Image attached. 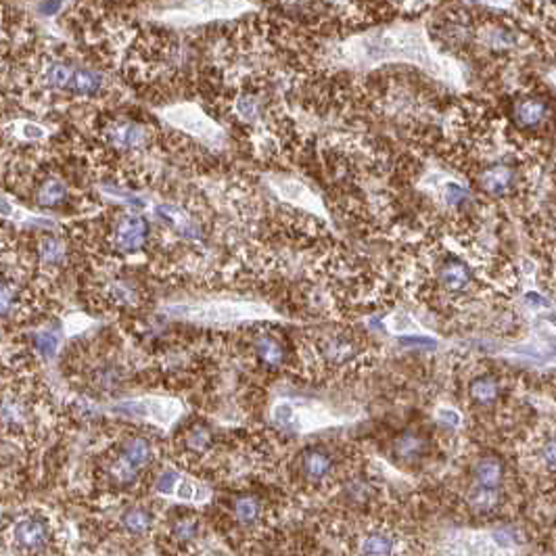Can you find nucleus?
<instances>
[{
	"mask_svg": "<svg viewBox=\"0 0 556 556\" xmlns=\"http://www.w3.org/2000/svg\"><path fill=\"white\" fill-rule=\"evenodd\" d=\"M506 463L502 460L501 456H479L471 465V485L477 488H485V490H498V492H506Z\"/></svg>",
	"mask_w": 556,
	"mask_h": 556,
	"instance_id": "nucleus-12",
	"label": "nucleus"
},
{
	"mask_svg": "<svg viewBox=\"0 0 556 556\" xmlns=\"http://www.w3.org/2000/svg\"><path fill=\"white\" fill-rule=\"evenodd\" d=\"M24 293L13 278L0 277V320L11 318L22 306Z\"/></svg>",
	"mask_w": 556,
	"mask_h": 556,
	"instance_id": "nucleus-19",
	"label": "nucleus"
},
{
	"mask_svg": "<svg viewBox=\"0 0 556 556\" xmlns=\"http://www.w3.org/2000/svg\"><path fill=\"white\" fill-rule=\"evenodd\" d=\"M101 139L108 142V147L117 153H140L149 149L153 140V128L149 124H142L137 119L115 117L103 124Z\"/></svg>",
	"mask_w": 556,
	"mask_h": 556,
	"instance_id": "nucleus-5",
	"label": "nucleus"
},
{
	"mask_svg": "<svg viewBox=\"0 0 556 556\" xmlns=\"http://www.w3.org/2000/svg\"><path fill=\"white\" fill-rule=\"evenodd\" d=\"M9 540L15 544V548L26 551V553H38L49 548L53 542V531L51 523L45 517L29 515L15 521V526L9 531Z\"/></svg>",
	"mask_w": 556,
	"mask_h": 556,
	"instance_id": "nucleus-8",
	"label": "nucleus"
},
{
	"mask_svg": "<svg viewBox=\"0 0 556 556\" xmlns=\"http://www.w3.org/2000/svg\"><path fill=\"white\" fill-rule=\"evenodd\" d=\"M147 239H149V226L142 218L135 214H126V212L115 216L112 235H110V241L115 251L137 253L144 248Z\"/></svg>",
	"mask_w": 556,
	"mask_h": 556,
	"instance_id": "nucleus-9",
	"label": "nucleus"
},
{
	"mask_svg": "<svg viewBox=\"0 0 556 556\" xmlns=\"http://www.w3.org/2000/svg\"><path fill=\"white\" fill-rule=\"evenodd\" d=\"M210 442H212V435H210V431H207L203 425H195V427H191V429L185 433V445H187V450H191V452H195V454L205 452V450L210 447Z\"/></svg>",
	"mask_w": 556,
	"mask_h": 556,
	"instance_id": "nucleus-25",
	"label": "nucleus"
},
{
	"mask_svg": "<svg viewBox=\"0 0 556 556\" xmlns=\"http://www.w3.org/2000/svg\"><path fill=\"white\" fill-rule=\"evenodd\" d=\"M316 354L320 356V361H325V364L341 368V366H348L361 354V343L356 334L337 331V333L325 334L323 339L316 341Z\"/></svg>",
	"mask_w": 556,
	"mask_h": 556,
	"instance_id": "nucleus-10",
	"label": "nucleus"
},
{
	"mask_svg": "<svg viewBox=\"0 0 556 556\" xmlns=\"http://www.w3.org/2000/svg\"><path fill=\"white\" fill-rule=\"evenodd\" d=\"M119 526L124 531H128L130 535H142L151 528V513L144 508H128L122 519Z\"/></svg>",
	"mask_w": 556,
	"mask_h": 556,
	"instance_id": "nucleus-22",
	"label": "nucleus"
},
{
	"mask_svg": "<svg viewBox=\"0 0 556 556\" xmlns=\"http://www.w3.org/2000/svg\"><path fill=\"white\" fill-rule=\"evenodd\" d=\"M473 282V268L463 257L445 255L433 266V285L447 298L469 295Z\"/></svg>",
	"mask_w": 556,
	"mask_h": 556,
	"instance_id": "nucleus-7",
	"label": "nucleus"
},
{
	"mask_svg": "<svg viewBox=\"0 0 556 556\" xmlns=\"http://www.w3.org/2000/svg\"><path fill=\"white\" fill-rule=\"evenodd\" d=\"M174 483H176V473H164L157 481V490L167 494V492L174 490Z\"/></svg>",
	"mask_w": 556,
	"mask_h": 556,
	"instance_id": "nucleus-26",
	"label": "nucleus"
},
{
	"mask_svg": "<svg viewBox=\"0 0 556 556\" xmlns=\"http://www.w3.org/2000/svg\"><path fill=\"white\" fill-rule=\"evenodd\" d=\"M2 40H4V34H2V28H0V45H2Z\"/></svg>",
	"mask_w": 556,
	"mask_h": 556,
	"instance_id": "nucleus-27",
	"label": "nucleus"
},
{
	"mask_svg": "<svg viewBox=\"0 0 556 556\" xmlns=\"http://www.w3.org/2000/svg\"><path fill=\"white\" fill-rule=\"evenodd\" d=\"M526 153L515 151L506 157H477L475 167V185L481 193L492 199H506L519 191V185H523V169L519 160H523Z\"/></svg>",
	"mask_w": 556,
	"mask_h": 556,
	"instance_id": "nucleus-3",
	"label": "nucleus"
},
{
	"mask_svg": "<svg viewBox=\"0 0 556 556\" xmlns=\"http://www.w3.org/2000/svg\"><path fill=\"white\" fill-rule=\"evenodd\" d=\"M502 397V381L494 372L475 375L467 383V402L475 410H490Z\"/></svg>",
	"mask_w": 556,
	"mask_h": 556,
	"instance_id": "nucleus-11",
	"label": "nucleus"
},
{
	"mask_svg": "<svg viewBox=\"0 0 556 556\" xmlns=\"http://www.w3.org/2000/svg\"><path fill=\"white\" fill-rule=\"evenodd\" d=\"M391 452H393L395 460H402L404 465H415L427 456L429 442L418 431H406L393 440Z\"/></svg>",
	"mask_w": 556,
	"mask_h": 556,
	"instance_id": "nucleus-13",
	"label": "nucleus"
},
{
	"mask_svg": "<svg viewBox=\"0 0 556 556\" xmlns=\"http://www.w3.org/2000/svg\"><path fill=\"white\" fill-rule=\"evenodd\" d=\"M153 456H155L153 444L144 438H132L124 442L115 452V458H112L105 467L110 485L115 490H126L135 485L140 473L149 469V465L153 463Z\"/></svg>",
	"mask_w": 556,
	"mask_h": 556,
	"instance_id": "nucleus-4",
	"label": "nucleus"
},
{
	"mask_svg": "<svg viewBox=\"0 0 556 556\" xmlns=\"http://www.w3.org/2000/svg\"><path fill=\"white\" fill-rule=\"evenodd\" d=\"M199 535V519L197 517H182L174 521L172 526V538L178 544H191Z\"/></svg>",
	"mask_w": 556,
	"mask_h": 556,
	"instance_id": "nucleus-23",
	"label": "nucleus"
},
{
	"mask_svg": "<svg viewBox=\"0 0 556 556\" xmlns=\"http://www.w3.org/2000/svg\"><path fill=\"white\" fill-rule=\"evenodd\" d=\"M298 475L309 488H325L333 483L334 475H339V460L331 447L309 445L298 460Z\"/></svg>",
	"mask_w": 556,
	"mask_h": 556,
	"instance_id": "nucleus-6",
	"label": "nucleus"
},
{
	"mask_svg": "<svg viewBox=\"0 0 556 556\" xmlns=\"http://www.w3.org/2000/svg\"><path fill=\"white\" fill-rule=\"evenodd\" d=\"M253 352L257 356V361L270 368H277L282 366L287 361V352H285V345L280 343V339L270 333L255 334L253 339Z\"/></svg>",
	"mask_w": 556,
	"mask_h": 556,
	"instance_id": "nucleus-16",
	"label": "nucleus"
},
{
	"mask_svg": "<svg viewBox=\"0 0 556 556\" xmlns=\"http://www.w3.org/2000/svg\"><path fill=\"white\" fill-rule=\"evenodd\" d=\"M103 300L108 302L110 307H135L139 306L140 291L124 278H112L105 287H103Z\"/></svg>",
	"mask_w": 556,
	"mask_h": 556,
	"instance_id": "nucleus-15",
	"label": "nucleus"
},
{
	"mask_svg": "<svg viewBox=\"0 0 556 556\" xmlns=\"http://www.w3.org/2000/svg\"><path fill=\"white\" fill-rule=\"evenodd\" d=\"M395 546H397V540L388 529H364L361 538H358L356 553H361V555H391V553H395Z\"/></svg>",
	"mask_w": 556,
	"mask_h": 556,
	"instance_id": "nucleus-14",
	"label": "nucleus"
},
{
	"mask_svg": "<svg viewBox=\"0 0 556 556\" xmlns=\"http://www.w3.org/2000/svg\"><path fill=\"white\" fill-rule=\"evenodd\" d=\"M504 117L523 139L544 144L556 128V103L548 88L538 80L515 84L506 92Z\"/></svg>",
	"mask_w": 556,
	"mask_h": 556,
	"instance_id": "nucleus-2",
	"label": "nucleus"
},
{
	"mask_svg": "<svg viewBox=\"0 0 556 556\" xmlns=\"http://www.w3.org/2000/svg\"><path fill=\"white\" fill-rule=\"evenodd\" d=\"M264 504L257 496L243 494L232 501V517L241 528H255L264 519Z\"/></svg>",
	"mask_w": 556,
	"mask_h": 556,
	"instance_id": "nucleus-17",
	"label": "nucleus"
},
{
	"mask_svg": "<svg viewBox=\"0 0 556 556\" xmlns=\"http://www.w3.org/2000/svg\"><path fill=\"white\" fill-rule=\"evenodd\" d=\"M65 199H67V187L59 178H47L36 191V201L42 207H59L65 203Z\"/></svg>",
	"mask_w": 556,
	"mask_h": 556,
	"instance_id": "nucleus-20",
	"label": "nucleus"
},
{
	"mask_svg": "<svg viewBox=\"0 0 556 556\" xmlns=\"http://www.w3.org/2000/svg\"><path fill=\"white\" fill-rule=\"evenodd\" d=\"M59 343H61V334L53 331V329H45V331H38V333L34 334V345H36V350L45 358H53L55 356Z\"/></svg>",
	"mask_w": 556,
	"mask_h": 556,
	"instance_id": "nucleus-24",
	"label": "nucleus"
},
{
	"mask_svg": "<svg viewBox=\"0 0 556 556\" xmlns=\"http://www.w3.org/2000/svg\"><path fill=\"white\" fill-rule=\"evenodd\" d=\"M38 260L47 268H56L63 266L67 260V248L61 239L56 237H42L38 241Z\"/></svg>",
	"mask_w": 556,
	"mask_h": 556,
	"instance_id": "nucleus-18",
	"label": "nucleus"
},
{
	"mask_svg": "<svg viewBox=\"0 0 556 556\" xmlns=\"http://www.w3.org/2000/svg\"><path fill=\"white\" fill-rule=\"evenodd\" d=\"M535 458L542 469L556 473V429L546 431L535 445Z\"/></svg>",
	"mask_w": 556,
	"mask_h": 556,
	"instance_id": "nucleus-21",
	"label": "nucleus"
},
{
	"mask_svg": "<svg viewBox=\"0 0 556 556\" xmlns=\"http://www.w3.org/2000/svg\"><path fill=\"white\" fill-rule=\"evenodd\" d=\"M429 36L438 49L469 61L490 78H506L533 59H546L542 42L521 15L458 0L431 11Z\"/></svg>",
	"mask_w": 556,
	"mask_h": 556,
	"instance_id": "nucleus-1",
	"label": "nucleus"
}]
</instances>
